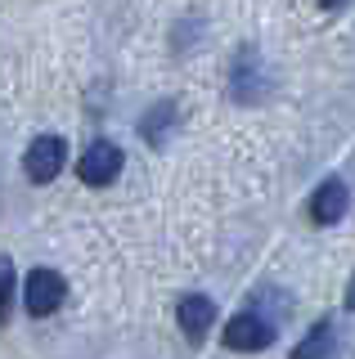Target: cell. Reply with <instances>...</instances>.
<instances>
[{
	"mask_svg": "<svg viewBox=\"0 0 355 359\" xmlns=\"http://www.w3.org/2000/svg\"><path fill=\"white\" fill-rule=\"evenodd\" d=\"M220 341H225L229 351H239V355L265 351V346H274V323L265 319L261 310H243V314H234V319L225 323Z\"/></svg>",
	"mask_w": 355,
	"mask_h": 359,
	"instance_id": "6da1fadb",
	"label": "cell"
},
{
	"mask_svg": "<svg viewBox=\"0 0 355 359\" xmlns=\"http://www.w3.org/2000/svg\"><path fill=\"white\" fill-rule=\"evenodd\" d=\"M63 297H68V283H63L59 269L41 265V269H32V274H27V283H23V306H27V314L50 319V314L63 306Z\"/></svg>",
	"mask_w": 355,
	"mask_h": 359,
	"instance_id": "7a4b0ae2",
	"label": "cell"
},
{
	"mask_svg": "<svg viewBox=\"0 0 355 359\" xmlns=\"http://www.w3.org/2000/svg\"><path fill=\"white\" fill-rule=\"evenodd\" d=\"M121 162H126V157H121V149L113 140H95L91 149L76 157V175H81V184L104 189V184H113L121 175Z\"/></svg>",
	"mask_w": 355,
	"mask_h": 359,
	"instance_id": "3957f363",
	"label": "cell"
},
{
	"mask_svg": "<svg viewBox=\"0 0 355 359\" xmlns=\"http://www.w3.org/2000/svg\"><path fill=\"white\" fill-rule=\"evenodd\" d=\"M63 162H68V144L59 140V135H36V140L27 144L23 153V171L36 180V184H46L63 171Z\"/></svg>",
	"mask_w": 355,
	"mask_h": 359,
	"instance_id": "277c9868",
	"label": "cell"
},
{
	"mask_svg": "<svg viewBox=\"0 0 355 359\" xmlns=\"http://www.w3.org/2000/svg\"><path fill=\"white\" fill-rule=\"evenodd\" d=\"M175 323H180V332L189 337V341H203V337L212 332V323H216V301L203 297V292L180 297V306H175Z\"/></svg>",
	"mask_w": 355,
	"mask_h": 359,
	"instance_id": "5b68a950",
	"label": "cell"
},
{
	"mask_svg": "<svg viewBox=\"0 0 355 359\" xmlns=\"http://www.w3.org/2000/svg\"><path fill=\"white\" fill-rule=\"evenodd\" d=\"M347 207H351V194H347V184H342L337 175H328L324 184L310 194V220L315 224H337L347 216Z\"/></svg>",
	"mask_w": 355,
	"mask_h": 359,
	"instance_id": "8992f818",
	"label": "cell"
},
{
	"mask_svg": "<svg viewBox=\"0 0 355 359\" xmlns=\"http://www.w3.org/2000/svg\"><path fill=\"white\" fill-rule=\"evenodd\" d=\"M328 351H333V323H328V319H319L315 328L302 337V346H297V351L288 355V359H328Z\"/></svg>",
	"mask_w": 355,
	"mask_h": 359,
	"instance_id": "52a82bcc",
	"label": "cell"
},
{
	"mask_svg": "<svg viewBox=\"0 0 355 359\" xmlns=\"http://www.w3.org/2000/svg\"><path fill=\"white\" fill-rule=\"evenodd\" d=\"M171 126H175V104H158V108H149V112H144V121H140L144 140H153V144H162Z\"/></svg>",
	"mask_w": 355,
	"mask_h": 359,
	"instance_id": "ba28073f",
	"label": "cell"
},
{
	"mask_svg": "<svg viewBox=\"0 0 355 359\" xmlns=\"http://www.w3.org/2000/svg\"><path fill=\"white\" fill-rule=\"evenodd\" d=\"M9 306H14V265L9 256H0V323L9 319Z\"/></svg>",
	"mask_w": 355,
	"mask_h": 359,
	"instance_id": "9c48e42d",
	"label": "cell"
},
{
	"mask_svg": "<svg viewBox=\"0 0 355 359\" xmlns=\"http://www.w3.org/2000/svg\"><path fill=\"white\" fill-rule=\"evenodd\" d=\"M347 310H355V278L347 283Z\"/></svg>",
	"mask_w": 355,
	"mask_h": 359,
	"instance_id": "30bf717a",
	"label": "cell"
},
{
	"mask_svg": "<svg viewBox=\"0 0 355 359\" xmlns=\"http://www.w3.org/2000/svg\"><path fill=\"white\" fill-rule=\"evenodd\" d=\"M347 0H319V9H342Z\"/></svg>",
	"mask_w": 355,
	"mask_h": 359,
	"instance_id": "8fae6325",
	"label": "cell"
}]
</instances>
